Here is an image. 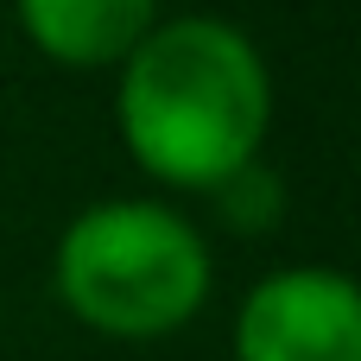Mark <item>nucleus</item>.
<instances>
[{"instance_id":"obj_1","label":"nucleus","mask_w":361,"mask_h":361,"mask_svg":"<svg viewBox=\"0 0 361 361\" xmlns=\"http://www.w3.org/2000/svg\"><path fill=\"white\" fill-rule=\"evenodd\" d=\"M114 121L133 165L171 190H216L260 159L273 76L260 44L228 19H159L121 63Z\"/></svg>"},{"instance_id":"obj_3","label":"nucleus","mask_w":361,"mask_h":361,"mask_svg":"<svg viewBox=\"0 0 361 361\" xmlns=\"http://www.w3.org/2000/svg\"><path fill=\"white\" fill-rule=\"evenodd\" d=\"M235 361H361V292L330 267H286L235 311Z\"/></svg>"},{"instance_id":"obj_4","label":"nucleus","mask_w":361,"mask_h":361,"mask_svg":"<svg viewBox=\"0 0 361 361\" xmlns=\"http://www.w3.org/2000/svg\"><path fill=\"white\" fill-rule=\"evenodd\" d=\"M13 13L25 38L70 70H108L159 25V0H13Z\"/></svg>"},{"instance_id":"obj_2","label":"nucleus","mask_w":361,"mask_h":361,"mask_svg":"<svg viewBox=\"0 0 361 361\" xmlns=\"http://www.w3.org/2000/svg\"><path fill=\"white\" fill-rule=\"evenodd\" d=\"M51 279L76 324L114 343H152L184 330L209 305L216 267L190 216L152 197H114L70 216Z\"/></svg>"}]
</instances>
